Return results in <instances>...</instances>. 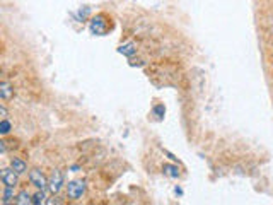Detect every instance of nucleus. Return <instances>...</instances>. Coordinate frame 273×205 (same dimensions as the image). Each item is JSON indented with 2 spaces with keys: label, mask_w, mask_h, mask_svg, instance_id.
Here are the masks:
<instances>
[{
  "label": "nucleus",
  "mask_w": 273,
  "mask_h": 205,
  "mask_svg": "<svg viewBox=\"0 0 273 205\" xmlns=\"http://www.w3.org/2000/svg\"><path fill=\"white\" fill-rule=\"evenodd\" d=\"M14 202H16L17 205H28V203H33V197H31L29 191L23 190V191H19V193L16 195Z\"/></svg>",
  "instance_id": "obj_9"
},
{
  "label": "nucleus",
  "mask_w": 273,
  "mask_h": 205,
  "mask_svg": "<svg viewBox=\"0 0 273 205\" xmlns=\"http://www.w3.org/2000/svg\"><path fill=\"white\" fill-rule=\"evenodd\" d=\"M11 168L14 169V171L19 173V174L28 173V164H26V161L19 159V158H12L11 159Z\"/></svg>",
  "instance_id": "obj_6"
},
{
  "label": "nucleus",
  "mask_w": 273,
  "mask_h": 205,
  "mask_svg": "<svg viewBox=\"0 0 273 205\" xmlns=\"http://www.w3.org/2000/svg\"><path fill=\"white\" fill-rule=\"evenodd\" d=\"M9 132H11V121L7 118H2V121H0V133L7 135Z\"/></svg>",
  "instance_id": "obj_13"
},
{
  "label": "nucleus",
  "mask_w": 273,
  "mask_h": 205,
  "mask_svg": "<svg viewBox=\"0 0 273 205\" xmlns=\"http://www.w3.org/2000/svg\"><path fill=\"white\" fill-rule=\"evenodd\" d=\"M162 171H164V174H167L169 178H178L179 176V168L174 164H164L162 166Z\"/></svg>",
  "instance_id": "obj_11"
},
{
  "label": "nucleus",
  "mask_w": 273,
  "mask_h": 205,
  "mask_svg": "<svg viewBox=\"0 0 273 205\" xmlns=\"http://www.w3.org/2000/svg\"><path fill=\"white\" fill-rule=\"evenodd\" d=\"M28 178H29V183L34 186V188H38V190H45V188H48V180H46V176L43 174V171H39V169H31L29 174H28Z\"/></svg>",
  "instance_id": "obj_3"
},
{
  "label": "nucleus",
  "mask_w": 273,
  "mask_h": 205,
  "mask_svg": "<svg viewBox=\"0 0 273 205\" xmlns=\"http://www.w3.org/2000/svg\"><path fill=\"white\" fill-rule=\"evenodd\" d=\"M61 186H63V173H61L60 169H55V171L51 173L50 180H48V190L53 195H56L60 193Z\"/></svg>",
  "instance_id": "obj_4"
},
{
  "label": "nucleus",
  "mask_w": 273,
  "mask_h": 205,
  "mask_svg": "<svg viewBox=\"0 0 273 205\" xmlns=\"http://www.w3.org/2000/svg\"><path fill=\"white\" fill-rule=\"evenodd\" d=\"M89 29H91L92 34H96V36H104V34L111 29V23H109V19L106 16L98 14L96 17H92V19H91Z\"/></svg>",
  "instance_id": "obj_1"
},
{
  "label": "nucleus",
  "mask_w": 273,
  "mask_h": 205,
  "mask_svg": "<svg viewBox=\"0 0 273 205\" xmlns=\"http://www.w3.org/2000/svg\"><path fill=\"white\" fill-rule=\"evenodd\" d=\"M12 96H14L12 86L9 84V82H2V84H0V98H2V101H9Z\"/></svg>",
  "instance_id": "obj_7"
},
{
  "label": "nucleus",
  "mask_w": 273,
  "mask_h": 205,
  "mask_svg": "<svg viewBox=\"0 0 273 205\" xmlns=\"http://www.w3.org/2000/svg\"><path fill=\"white\" fill-rule=\"evenodd\" d=\"M118 51L125 56H133L136 53V45L135 43H125V45H121L120 48H118Z\"/></svg>",
  "instance_id": "obj_10"
},
{
  "label": "nucleus",
  "mask_w": 273,
  "mask_h": 205,
  "mask_svg": "<svg viewBox=\"0 0 273 205\" xmlns=\"http://www.w3.org/2000/svg\"><path fill=\"white\" fill-rule=\"evenodd\" d=\"M0 180H2L6 186H17V183H19V173L14 171L12 168H4L0 171Z\"/></svg>",
  "instance_id": "obj_5"
},
{
  "label": "nucleus",
  "mask_w": 273,
  "mask_h": 205,
  "mask_svg": "<svg viewBox=\"0 0 273 205\" xmlns=\"http://www.w3.org/2000/svg\"><path fill=\"white\" fill-rule=\"evenodd\" d=\"M46 195H45V191L43 190H38L36 193L33 195V203L34 205H39V203H46Z\"/></svg>",
  "instance_id": "obj_12"
},
{
  "label": "nucleus",
  "mask_w": 273,
  "mask_h": 205,
  "mask_svg": "<svg viewBox=\"0 0 273 205\" xmlns=\"http://www.w3.org/2000/svg\"><path fill=\"white\" fill-rule=\"evenodd\" d=\"M84 193H86V181H84V180H72V181H69V185H67L69 198L79 200V198H82Z\"/></svg>",
  "instance_id": "obj_2"
},
{
  "label": "nucleus",
  "mask_w": 273,
  "mask_h": 205,
  "mask_svg": "<svg viewBox=\"0 0 273 205\" xmlns=\"http://www.w3.org/2000/svg\"><path fill=\"white\" fill-rule=\"evenodd\" d=\"M166 154H167V156H169V159H171V161H176V158H174V156H173V154H171V152H167V151H166Z\"/></svg>",
  "instance_id": "obj_16"
},
{
  "label": "nucleus",
  "mask_w": 273,
  "mask_h": 205,
  "mask_svg": "<svg viewBox=\"0 0 273 205\" xmlns=\"http://www.w3.org/2000/svg\"><path fill=\"white\" fill-rule=\"evenodd\" d=\"M154 113H156V115H164V106H156L154 108Z\"/></svg>",
  "instance_id": "obj_14"
},
{
  "label": "nucleus",
  "mask_w": 273,
  "mask_h": 205,
  "mask_svg": "<svg viewBox=\"0 0 273 205\" xmlns=\"http://www.w3.org/2000/svg\"><path fill=\"white\" fill-rule=\"evenodd\" d=\"M16 186H6L2 191V203L4 205H7V203H11V202H14L16 200V191H14Z\"/></svg>",
  "instance_id": "obj_8"
},
{
  "label": "nucleus",
  "mask_w": 273,
  "mask_h": 205,
  "mask_svg": "<svg viewBox=\"0 0 273 205\" xmlns=\"http://www.w3.org/2000/svg\"><path fill=\"white\" fill-rule=\"evenodd\" d=\"M0 113H2V118H7V108L4 104L0 106Z\"/></svg>",
  "instance_id": "obj_15"
}]
</instances>
